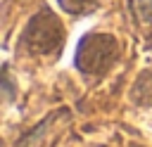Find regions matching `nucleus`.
I'll list each match as a JSON object with an SVG mask.
<instances>
[{
	"instance_id": "f03ea898",
	"label": "nucleus",
	"mask_w": 152,
	"mask_h": 147,
	"mask_svg": "<svg viewBox=\"0 0 152 147\" xmlns=\"http://www.w3.org/2000/svg\"><path fill=\"white\" fill-rule=\"evenodd\" d=\"M59 2H62L66 9H71V12H76V9L81 12V9H86V7L93 5V0H59Z\"/></svg>"
},
{
	"instance_id": "f257e3e1",
	"label": "nucleus",
	"mask_w": 152,
	"mask_h": 147,
	"mask_svg": "<svg viewBox=\"0 0 152 147\" xmlns=\"http://www.w3.org/2000/svg\"><path fill=\"white\" fill-rule=\"evenodd\" d=\"M116 55V43L109 36H90L81 43L78 64L83 71H102Z\"/></svg>"
}]
</instances>
